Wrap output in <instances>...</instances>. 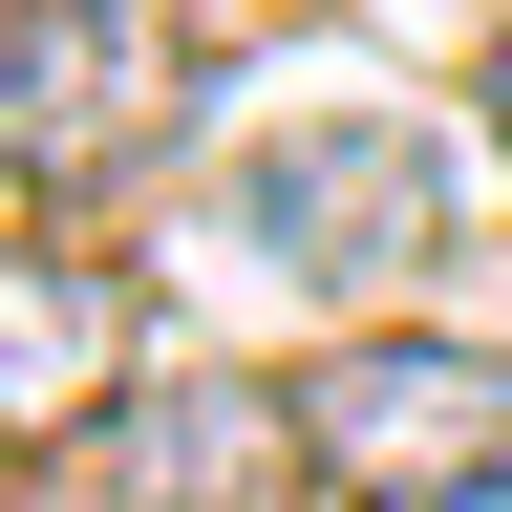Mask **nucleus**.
Segmentation results:
<instances>
[{
    "instance_id": "1",
    "label": "nucleus",
    "mask_w": 512,
    "mask_h": 512,
    "mask_svg": "<svg viewBox=\"0 0 512 512\" xmlns=\"http://www.w3.org/2000/svg\"><path fill=\"white\" fill-rule=\"evenodd\" d=\"M299 491L320 512H491L512 491V363L448 320H342L299 363Z\"/></svg>"
},
{
    "instance_id": "2",
    "label": "nucleus",
    "mask_w": 512,
    "mask_h": 512,
    "mask_svg": "<svg viewBox=\"0 0 512 512\" xmlns=\"http://www.w3.org/2000/svg\"><path fill=\"white\" fill-rule=\"evenodd\" d=\"M235 235L278 256V278H320V299H406L448 256V150L406 107H299V128L235 150Z\"/></svg>"
},
{
    "instance_id": "3",
    "label": "nucleus",
    "mask_w": 512,
    "mask_h": 512,
    "mask_svg": "<svg viewBox=\"0 0 512 512\" xmlns=\"http://www.w3.org/2000/svg\"><path fill=\"white\" fill-rule=\"evenodd\" d=\"M171 107H192V22L171 0H0V171L22 192L150 171Z\"/></svg>"
},
{
    "instance_id": "4",
    "label": "nucleus",
    "mask_w": 512,
    "mask_h": 512,
    "mask_svg": "<svg viewBox=\"0 0 512 512\" xmlns=\"http://www.w3.org/2000/svg\"><path fill=\"white\" fill-rule=\"evenodd\" d=\"M128 278L107 256H43V235H0V470L22 448H107L128 427Z\"/></svg>"
},
{
    "instance_id": "5",
    "label": "nucleus",
    "mask_w": 512,
    "mask_h": 512,
    "mask_svg": "<svg viewBox=\"0 0 512 512\" xmlns=\"http://www.w3.org/2000/svg\"><path fill=\"white\" fill-rule=\"evenodd\" d=\"M107 491H128V512H278V491H299V384H235V363L128 384Z\"/></svg>"
},
{
    "instance_id": "6",
    "label": "nucleus",
    "mask_w": 512,
    "mask_h": 512,
    "mask_svg": "<svg viewBox=\"0 0 512 512\" xmlns=\"http://www.w3.org/2000/svg\"><path fill=\"white\" fill-rule=\"evenodd\" d=\"M470 86H491V150H512V22H491V64H470Z\"/></svg>"
},
{
    "instance_id": "7",
    "label": "nucleus",
    "mask_w": 512,
    "mask_h": 512,
    "mask_svg": "<svg viewBox=\"0 0 512 512\" xmlns=\"http://www.w3.org/2000/svg\"><path fill=\"white\" fill-rule=\"evenodd\" d=\"M0 192H22V171H0Z\"/></svg>"
}]
</instances>
